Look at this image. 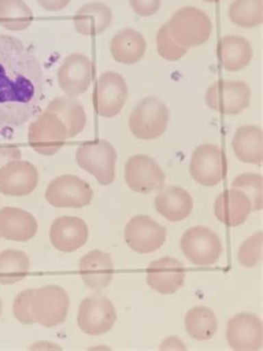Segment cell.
<instances>
[{
	"mask_svg": "<svg viewBox=\"0 0 263 351\" xmlns=\"http://www.w3.org/2000/svg\"><path fill=\"white\" fill-rule=\"evenodd\" d=\"M47 12H60L71 3V0H37Z\"/></svg>",
	"mask_w": 263,
	"mask_h": 351,
	"instance_id": "cell-39",
	"label": "cell"
},
{
	"mask_svg": "<svg viewBox=\"0 0 263 351\" xmlns=\"http://www.w3.org/2000/svg\"><path fill=\"white\" fill-rule=\"evenodd\" d=\"M155 207L161 216L171 223H178L190 216L193 208L192 197L184 188L168 186L155 196Z\"/></svg>",
	"mask_w": 263,
	"mask_h": 351,
	"instance_id": "cell-23",
	"label": "cell"
},
{
	"mask_svg": "<svg viewBox=\"0 0 263 351\" xmlns=\"http://www.w3.org/2000/svg\"><path fill=\"white\" fill-rule=\"evenodd\" d=\"M262 176L257 173H242L232 182V188L242 191L251 202L252 210H262Z\"/></svg>",
	"mask_w": 263,
	"mask_h": 351,
	"instance_id": "cell-33",
	"label": "cell"
},
{
	"mask_svg": "<svg viewBox=\"0 0 263 351\" xmlns=\"http://www.w3.org/2000/svg\"><path fill=\"white\" fill-rule=\"evenodd\" d=\"M76 160L78 166L94 176L100 184L109 186L114 182L117 152L109 141L85 143L77 149Z\"/></svg>",
	"mask_w": 263,
	"mask_h": 351,
	"instance_id": "cell-4",
	"label": "cell"
},
{
	"mask_svg": "<svg viewBox=\"0 0 263 351\" xmlns=\"http://www.w3.org/2000/svg\"><path fill=\"white\" fill-rule=\"evenodd\" d=\"M45 198L53 207L82 208L90 205L94 191L79 177L64 175L48 184Z\"/></svg>",
	"mask_w": 263,
	"mask_h": 351,
	"instance_id": "cell-11",
	"label": "cell"
},
{
	"mask_svg": "<svg viewBox=\"0 0 263 351\" xmlns=\"http://www.w3.org/2000/svg\"><path fill=\"white\" fill-rule=\"evenodd\" d=\"M89 229L79 217H59L50 227V243L62 252H73L87 243Z\"/></svg>",
	"mask_w": 263,
	"mask_h": 351,
	"instance_id": "cell-19",
	"label": "cell"
},
{
	"mask_svg": "<svg viewBox=\"0 0 263 351\" xmlns=\"http://www.w3.org/2000/svg\"><path fill=\"white\" fill-rule=\"evenodd\" d=\"M147 41L141 32L132 28L120 30L112 38L110 51L116 62L123 64H134L144 57Z\"/></svg>",
	"mask_w": 263,
	"mask_h": 351,
	"instance_id": "cell-26",
	"label": "cell"
},
{
	"mask_svg": "<svg viewBox=\"0 0 263 351\" xmlns=\"http://www.w3.org/2000/svg\"><path fill=\"white\" fill-rule=\"evenodd\" d=\"M216 55L220 64L230 73L248 67L253 57V50L249 40L241 36H225L218 44Z\"/></svg>",
	"mask_w": 263,
	"mask_h": 351,
	"instance_id": "cell-24",
	"label": "cell"
},
{
	"mask_svg": "<svg viewBox=\"0 0 263 351\" xmlns=\"http://www.w3.org/2000/svg\"><path fill=\"white\" fill-rule=\"evenodd\" d=\"M38 223L35 217L21 208L0 209V237L25 243L35 237Z\"/></svg>",
	"mask_w": 263,
	"mask_h": 351,
	"instance_id": "cell-20",
	"label": "cell"
},
{
	"mask_svg": "<svg viewBox=\"0 0 263 351\" xmlns=\"http://www.w3.org/2000/svg\"><path fill=\"white\" fill-rule=\"evenodd\" d=\"M189 171L201 186L214 187L219 184L228 171L225 152L216 145H200L193 150Z\"/></svg>",
	"mask_w": 263,
	"mask_h": 351,
	"instance_id": "cell-8",
	"label": "cell"
},
{
	"mask_svg": "<svg viewBox=\"0 0 263 351\" xmlns=\"http://www.w3.org/2000/svg\"><path fill=\"white\" fill-rule=\"evenodd\" d=\"M167 232L164 226L149 216H136L129 220L125 228L127 245L138 254L157 252L166 241Z\"/></svg>",
	"mask_w": 263,
	"mask_h": 351,
	"instance_id": "cell-15",
	"label": "cell"
},
{
	"mask_svg": "<svg viewBox=\"0 0 263 351\" xmlns=\"http://www.w3.org/2000/svg\"><path fill=\"white\" fill-rule=\"evenodd\" d=\"M29 266V258L21 250L0 252V284L10 286L26 278Z\"/></svg>",
	"mask_w": 263,
	"mask_h": 351,
	"instance_id": "cell-31",
	"label": "cell"
},
{
	"mask_svg": "<svg viewBox=\"0 0 263 351\" xmlns=\"http://www.w3.org/2000/svg\"><path fill=\"white\" fill-rule=\"evenodd\" d=\"M182 252L193 265L210 267L223 255V243L219 236L205 226L188 229L181 238Z\"/></svg>",
	"mask_w": 263,
	"mask_h": 351,
	"instance_id": "cell-5",
	"label": "cell"
},
{
	"mask_svg": "<svg viewBox=\"0 0 263 351\" xmlns=\"http://www.w3.org/2000/svg\"><path fill=\"white\" fill-rule=\"evenodd\" d=\"M36 290L27 289L21 291L15 298L12 311L16 319L25 325L37 324L34 315V300H35Z\"/></svg>",
	"mask_w": 263,
	"mask_h": 351,
	"instance_id": "cell-36",
	"label": "cell"
},
{
	"mask_svg": "<svg viewBox=\"0 0 263 351\" xmlns=\"http://www.w3.org/2000/svg\"><path fill=\"white\" fill-rule=\"evenodd\" d=\"M79 272L88 288L103 290L108 287L114 275L112 256L101 250H94L80 259Z\"/></svg>",
	"mask_w": 263,
	"mask_h": 351,
	"instance_id": "cell-21",
	"label": "cell"
},
{
	"mask_svg": "<svg viewBox=\"0 0 263 351\" xmlns=\"http://www.w3.org/2000/svg\"><path fill=\"white\" fill-rule=\"evenodd\" d=\"M186 330L193 339L205 341L216 335L218 320L210 308L197 306L191 308L186 315Z\"/></svg>",
	"mask_w": 263,
	"mask_h": 351,
	"instance_id": "cell-29",
	"label": "cell"
},
{
	"mask_svg": "<svg viewBox=\"0 0 263 351\" xmlns=\"http://www.w3.org/2000/svg\"><path fill=\"white\" fill-rule=\"evenodd\" d=\"M186 268L175 258L162 257L147 268V284L161 295H171L184 284Z\"/></svg>",
	"mask_w": 263,
	"mask_h": 351,
	"instance_id": "cell-18",
	"label": "cell"
},
{
	"mask_svg": "<svg viewBox=\"0 0 263 351\" xmlns=\"http://www.w3.org/2000/svg\"><path fill=\"white\" fill-rule=\"evenodd\" d=\"M21 159V150L17 146L0 147V168L12 160Z\"/></svg>",
	"mask_w": 263,
	"mask_h": 351,
	"instance_id": "cell-38",
	"label": "cell"
},
{
	"mask_svg": "<svg viewBox=\"0 0 263 351\" xmlns=\"http://www.w3.org/2000/svg\"><path fill=\"white\" fill-rule=\"evenodd\" d=\"M69 311V297L66 290L48 285L36 290L34 315L37 324L46 328L62 325Z\"/></svg>",
	"mask_w": 263,
	"mask_h": 351,
	"instance_id": "cell-12",
	"label": "cell"
},
{
	"mask_svg": "<svg viewBox=\"0 0 263 351\" xmlns=\"http://www.w3.org/2000/svg\"><path fill=\"white\" fill-rule=\"evenodd\" d=\"M203 1H205V3H218V1H220V0H203Z\"/></svg>",
	"mask_w": 263,
	"mask_h": 351,
	"instance_id": "cell-41",
	"label": "cell"
},
{
	"mask_svg": "<svg viewBox=\"0 0 263 351\" xmlns=\"http://www.w3.org/2000/svg\"><path fill=\"white\" fill-rule=\"evenodd\" d=\"M168 349H170V350L171 349H175V350H178V349L186 350L184 343L180 340L177 339L175 337H170L168 339L164 340L162 345H161L160 350H168Z\"/></svg>",
	"mask_w": 263,
	"mask_h": 351,
	"instance_id": "cell-40",
	"label": "cell"
},
{
	"mask_svg": "<svg viewBox=\"0 0 263 351\" xmlns=\"http://www.w3.org/2000/svg\"><path fill=\"white\" fill-rule=\"evenodd\" d=\"M205 100L208 107L214 112L236 116L250 105L251 89L246 82L219 80L208 88Z\"/></svg>",
	"mask_w": 263,
	"mask_h": 351,
	"instance_id": "cell-6",
	"label": "cell"
},
{
	"mask_svg": "<svg viewBox=\"0 0 263 351\" xmlns=\"http://www.w3.org/2000/svg\"><path fill=\"white\" fill-rule=\"evenodd\" d=\"M128 98V86L120 73L107 71L100 75L95 86V112L103 118H114L123 110Z\"/></svg>",
	"mask_w": 263,
	"mask_h": 351,
	"instance_id": "cell-10",
	"label": "cell"
},
{
	"mask_svg": "<svg viewBox=\"0 0 263 351\" xmlns=\"http://www.w3.org/2000/svg\"><path fill=\"white\" fill-rule=\"evenodd\" d=\"M214 215L219 221L228 227H237L246 223L251 214V202L248 197L238 189H227L216 198Z\"/></svg>",
	"mask_w": 263,
	"mask_h": 351,
	"instance_id": "cell-22",
	"label": "cell"
},
{
	"mask_svg": "<svg viewBox=\"0 0 263 351\" xmlns=\"http://www.w3.org/2000/svg\"><path fill=\"white\" fill-rule=\"evenodd\" d=\"M229 18L242 28L259 26L263 21V0H234L229 7Z\"/></svg>",
	"mask_w": 263,
	"mask_h": 351,
	"instance_id": "cell-32",
	"label": "cell"
},
{
	"mask_svg": "<svg viewBox=\"0 0 263 351\" xmlns=\"http://www.w3.org/2000/svg\"><path fill=\"white\" fill-rule=\"evenodd\" d=\"M117 320V311L110 299L95 293L82 300L78 311L77 324L82 332L99 336L112 330Z\"/></svg>",
	"mask_w": 263,
	"mask_h": 351,
	"instance_id": "cell-9",
	"label": "cell"
},
{
	"mask_svg": "<svg viewBox=\"0 0 263 351\" xmlns=\"http://www.w3.org/2000/svg\"><path fill=\"white\" fill-rule=\"evenodd\" d=\"M168 26L173 38L188 49L207 43L214 29L210 17L201 9L191 6L179 9Z\"/></svg>",
	"mask_w": 263,
	"mask_h": 351,
	"instance_id": "cell-2",
	"label": "cell"
},
{
	"mask_svg": "<svg viewBox=\"0 0 263 351\" xmlns=\"http://www.w3.org/2000/svg\"><path fill=\"white\" fill-rule=\"evenodd\" d=\"M157 50L162 58L169 60V62H175L187 53L188 48L179 45L173 38L167 23L161 27L159 32H157Z\"/></svg>",
	"mask_w": 263,
	"mask_h": 351,
	"instance_id": "cell-34",
	"label": "cell"
},
{
	"mask_svg": "<svg viewBox=\"0 0 263 351\" xmlns=\"http://www.w3.org/2000/svg\"><path fill=\"white\" fill-rule=\"evenodd\" d=\"M125 179L132 191L146 195L162 189L166 175L155 159L147 155H135L127 160Z\"/></svg>",
	"mask_w": 263,
	"mask_h": 351,
	"instance_id": "cell-14",
	"label": "cell"
},
{
	"mask_svg": "<svg viewBox=\"0 0 263 351\" xmlns=\"http://www.w3.org/2000/svg\"><path fill=\"white\" fill-rule=\"evenodd\" d=\"M32 21L34 14L24 0H0V26L10 32H23Z\"/></svg>",
	"mask_w": 263,
	"mask_h": 351,
	"instance_id": "cell-30",
	"label": "cell"
},
{
	"mask_svg": "<svg viewBox=\"0 0 263 351\" xmlns=\"http://www.w3.org/2000/svg\"><path fill=\"white\" fill-rule=\"evenodd\" d=\"M232 148L245 164L259 165L263 161V132L260 127L246 125L234 132Z\"/></svg>",
	"mask_w": 263,
	"mask_h": 351,
	"instance_id": "cell-25",
	"label": "cell"
},
{
	"mask_svg": "<svg viewBox=\"0 0 263 351\" xmlns=\"http://www.w3.org/2000/svg\"><path fill=\"white\" fill-rule=\"evenodd\" d=\"M132 10L141 17H150L159 12L161 0H129Z\"/></svg>",
	"mask_w": 263,
	"mask_h": 351,
	"instance_id": "cell-37",
	"label": "cell"
},
{
	"mask_svg": "<svg viewBox=\"0 0 263 351\" xmlns=\"http://www.w3.org/2000/svg\"><path fill=\"white\" fill-rule=\"evenodd\" d=\"M38 182V170L29 161L12 160L0 168V193L5 196L30 195Z\"/></svg>",
	"mask_w": 263,
	"mask_h": 351,
	"instance_id": "cell-17",
	"label": "cell"
},
{
	"mask_svg": "<svg viewBox=\"0 0 263 351\" xmlns=\"http://www.w3.org/2000/svg\"><path fill=\"white\" fill-rule=\"evenodd\" d=\"M263 232H258L245 240L238 252V261L245 267L257 266L262 259Z\"/></svg>",
	"mask_w": 263,
	"mask_h": 351,
	"instance_id": "cell-35",
	"label": "cell"
},
{
	"mask_svg": "<svg viewBox=\"0 0 263 351\" xmlns=\"http://www.w3.org/2000/svg\"><path fill=\"white\" fill-rule=\"evenodd\" d=\"M67 139V128L60 118L49 110L32 121L28 129V143L39 155H56Z\"/></svg>",
	"mask_w": 263,
	"mask_h": 351,
	"instance_id": "cell-7",
	"label": "cell"
},
{
	"mask_svg": "<svg viewBox=\"0 0 263 351\" xmlns=\"http://www.w3.org/2000/svg\"><path fill=\"white\" fill-rule=\"evenodd\" d=\"M42 91L38 59L19 39L0 35V129L24 126L37 112Z\"/></svg>",
	"mask_w": 263,
	"mask_h": 351,
	"instance_id": "cell-1",
	"label": "cell"
},
{
	"mask_svg": "<svg viewBox=\"0 0 263 351\" xmlns=\"http://www.w3.org/2000/svg\"><path fill=\"white\" fill-rule=\"evenodd\" d=\"M96 68L89 57L82 53H71L59 67L57 78L59 87L69 97L85 94L94 80Z\"/></svg>",
	"mask_w": 263,
	"mask_h": 351,
	"instance_id": "cell-13",
	"label": "cell"
},
{
	"mask_svg": "<svg viewBox=\"0 0 263 351\" xmlns=\"http://www.w3.org/2000/svg\"><path fill=\"white\" fill-rule=\"evenodd\" d=\"M1 313H3V302H1V298H0V316H1Z\"/></svg>",
	"mask_w": 263,
	"mask_h": 351,
	"instance_id": "cell-42",
	"label": "cell"
},
{
	"mask_svg": "<svg viewBox=\"0 0 263 351\" xmlns=\"http://www.w3.org/2000/svg\"><path fill=\"white\" fill-rule=\"evenodd\" d=\"M47 110L57 114L67 128L68 139L76 137L87 123L85 108L75 97H57L50 101Z\"/></svg>",
	"mask_w": 263,
	"mask_h": 351,
	"instance_id": "cell-28",
	"label": "cell"
},
{
	"mask_svg": "<svg viewBox=\"0 0 263 351\" xmlns=\"http://www.w3.org/2000/svg\"><path fill=\"white\" fill-rule=\"evenodd\" d=\"M227 341L237 351L261 350L263 345V325L253 313H238L229 320Z\"/></svg>",
	"mask_w": 263,
	"mask_h": 351,
	"instance_id": "cell-16",
	"label": "cell"
},
{
	"mask_svg": "<svg viewBox=\"0 0 263 351\" xmlns=\"http://www.w3.org/2000/svg\"><path fill=\"white\" fill-rule=\"evenodd\" d=\"M73 21L75 29L80 35H99L112 24V9L103 3H86L73 16Z\"/></svg>",
	"mask_w": 263,
	"mask_h": 351,
	"instance_id": "cell-27",
	"label": "cell"
},
{
	"mask_svg": "<svg viewBox=\"0 0 263 351\" xmlns=\"http://www.w3.org/2000/svg\"><path fill=\"white\" fill-rule=\"evenodd\" d=\"M167 106L159 98L147 97L140 100L129 117L128 126L132 135L142 141H151L164 135L169 123Z\"/></svg>",
	"mask_w": 263,
	"mask_h": 351,
	"instance_id": "cell-3",
	"label": "cell"
}]
</instances>
